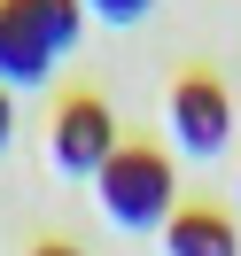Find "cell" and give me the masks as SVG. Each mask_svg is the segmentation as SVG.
<instances>
[{
  "mask_svg": "<svg viewBox=\"0 0 241 256\" xmlns=\"http://www.w3.org/2000/svg\"><path fill=\"white\" fill-rule=\"evenodd\" d=\"M94 194H101V218L125 225V233H163L179 210V171L163 148H117L109 163L94 171Z\"/></svg>",
  "mask_w": 241,
  "mask_h": 256,
  "instance_id": "obj_1",
  "label": "cell"
},
{
  "mask_svg": "<svg viewBox=\"0 0 241 256\" xmlns=\"http://www.w3.org/2000/svg\"><path fill=\"white\" fill-rule=\"evenodd\" d=\"M117 148H125V140H117V116H109V101H101V94H70L63 109H55L47 156H55V171H63V178H94Z\"/></svg>",
  "mask_w": 241,
  "mask_h": 256,
  "instance_id": "obj_2",
  "label": "cell"
},
{
  "mask_svg": "<svg viewBox=\"0 0 241 256\" xmlns=\"http://www.w3.org/2000/svg\"><path fill=\"white\" fill-rule=\"evenodd\" d=\"M171 140H179V156H202V163L233 148V94L210 70H187L171 86Z\"/></svg>",
  "mask_w": 241,
  "mask_h": 256,
  "instance_id": "obj_3",
  "label": "cell"
},
{
  "mask_svg": "<svg viewBox=\"0 0 241 256\" xmlns=\"http://www.w3.org/2000/svg\"><path fill=\"white\" fill-rule=\"evenodd\" d=\"M163 256H241V233L225 210L210 202H179L171 225H163Z\"/></svg>",
  "mask_w": 241,
  "mask_h": 256,
  "instance_id": "obj_4",
  "label": "cell"
},
{
  "mask_svg": "<svg viewBox=\"0 0 241 256\" xmlns=\"http://www.w3.org/2000/svg\"><path fill=\"white\" fill-rule=\"evenodd\" d=\"M0 8H8V16L55 54V62H63V54L78 47V32H86V8H78V0H0Z\"/></svg>",
  "mask_w": 241,
  "mask_h": 256,
  "instance_id": "obj_5",
  "label": "cell"
},
{
  "mask_svg": "<svg viewBox=\"0 0 241 256\" xmlns=\"http://www.w3.org/2000/svg\"><path fill=\"white\" fill-rule=\"evenodd\" d=\"M47 70H55V54L0 8V86H8V94H32V86H47Z\"/></svg>",
  "mask_w": 241,
  "mask_h": 256,
  "instance_id": "obj_6",
  "label": "cell"
},
{
  "mask_svg": "<svg viewBox=\"0 0 241 256\" xmlns=\"http://www.w3.org/2000/svg\"><path fill=\"white\" fill-rule=\"evenodd\" d=\"M78 8H94L101 24H140L148 8H156V0H78Z\"/></svg>",
  "mask_w": 241,
  "mask_h": 256,
  "instance_id": "obj_7",
  "label": "cell"
},
{
  "mask_svg": "<svg viewBox=\"0 0 241 256\" xmlns=\"http://www.w3.org/2000/svg\"><path fill=\"white\" fill-rule=\"evenodd\" d=\"M8 132H16V109H8V86H0V148H8Z\"/></svg>",
  "mask_w": 241,
  "mask_h": 256,
  "instance_id": "obj_8",
  "label": "cell"
},
{
  "mask_svg": "<svg viewBox=\"0 0 241 256\" xmlns=\"http://www.w3.org/2000/svg\"><path fill=\"white\" fill-rule=\"evenodd\" d=\"M32 256H86V248H70V240H39Z\"/></svg>",
  "mask_w": 241,
  "mask_h": 256,
  "instance_id": "obj_9",
  "label": "cell"
}]
</instances>
